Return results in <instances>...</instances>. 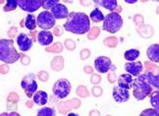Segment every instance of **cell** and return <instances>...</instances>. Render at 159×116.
Instances as JSON below:
<instances>
[{"label":"cell","mask_w":159,"mask_h":116,"mask_svg":"<svg viewBox=\"0 0 159 116\" xmlns=\"http://www.w3.org/2000/svg\"><path fill=\"white\" fill-rule=\"evenodd\" d=\"M64 29L72 34L84 35L90 29V20L83 12H71L64 24Z\"/></svg>","instance_id":"6da1fadb"},{"label":"cell","mask_w":159,"mask_h":116,"mask_svg":"<svg viewBox=\"0 0 159 116\" xmlns=\"http://www.w3.org/2000/svg\"><path fill=\"white\" fill-rule=\"evenodd\" d=\"M153 76V73L148 72L144 74L139 75L136 80L134 81L133 86V95L138 100H143L146 96L151 95L152 86H151V79Z\"/></svg>","instance_id":"7a4b0ae2"},{"label":"cell","mask_w":159,"mask_h":116,"mask_svg":"<svg viewBox=\"0 0 159 116\" xmlns=\"http://www.w3.org/2000/svg\"><path fill=\"white\" fill-rule=\"evenodd\" d=\"M0 59L6 64H13L20 59V54L14 46L13 39L0 40Z\"/></svg>","instance_id":"3957f363"},{"label":"cell","mask_w":159,"mask_h":116,"mask_svg":"<svg viewBox=\"0 0 159 116\" xmlns=\"http://www.w3.org/2000/svg\"><path fill=\"white\" fill-rule=\"evenodd\" d=\"M123 27V18L117 12H111L105 16L103 21V30L110 34H115Z\"/></svg>","instance_id":"277c9868"},{"label":"cell","mask_w":159,"mask_h":116,"mask_svg":"<svg viewBox=\"0 0 159 116\" xmlns=\"http://www.w3.org/2000/svg\"><path fill=\"white\" fill-rule=\"evenodd\" d=\"M54 96L59 100H63L69 95L71 91V84L67 79H59L55 82L52 88Z\"/></svg>","instance_id":"5b68a950"},{"label":"cell","mask_w":159,"mask_h":116,"mask_svg":"<svg viewBox=\"0 0 159 116\" xmlns=\"http://www.w3.org/2000/svg\"><path fill=\"white\" fill-rule=\"evenodd\" d=\"M55 18L49 11H42L41 13L39 14L36 18V24L38 26L43 30H48L52 29L55 26Z\"/></svg>","instance_id":"8992f818"},{"label":"cell","mask_w":159,"mask_h":116,"mask_svg":"<svg viewBox=\"0 0 159 116\" xmlns=\"http://www.w3.org/2000/svg\"><path fill=\"white\" fill-rule=\"evenodd\" d=\"M22 89L25 90L28 97H33L38 90V83L35 81V76L34 74H29L22 79L21 82Z\"/></svg>","instance_id":"52a82bcc"},{"label":"cell","mask_w":159,"mask_h":116,"mask_svg":"<svg viewBox=\"0 0 159 116\" xmlns=\"http://www.w3.org/2000/svg\"><path fill=\"white\" fill-rule=\"evenodd\" d=\"M18 6L23 11L34 13L40 7H42V1H40V0H18Z\"/></svg>","instance_id":"ba28073f"},{"label":"cell","mask_w":159,"mask_h":116,"mask_svg":"<svg viewBox=\"0 0 159 116\" xmlns=\"http://www.w3.org/2000/svg\"><path fill=\"white\" fill-rule=\"evenodd\" d=\"M111 59L107 56H98L94 60V68L97 72L101 73V74L107 73L111 68Z\"/></svg>","instance_id":"9c48e42d"},{"label":"cell","mask_w":159,"mask_h":116,"mask_svg":"<svg viewBox=\"0 0 159 116\" xmlns=\"http://www.w3.org/2000/svg\"><path fill=\"white\" fill-rule=\"evenodd\" d=\"M17 44L19 46V49L21 51L27 52L33 46V39H30L27 34L22 33L18 35V38H17Z\"/></svg>","instance_id":"30bf717a"},{"label":"cell","mask_w":159,"mask_h":116,"mask_svg":"<svg viewBox=\"0 0 159 116\" xmlns=\"http://www.w3.org/2000/svg\"><path fill=\"white\" fill-rule=\"evenodd\" d=\"M113 99L116 102H126L130 100V93L129 90L116 86L113 89Z\"/></svg>","instance_id":"8fae6325"},{"label":"cell","mask_w":159,"mask_h":116,"mask_svg":"<svg viewBox=\"0 0 159 116\" xmlns=\"http://www.w3.org/2000/svg\"><path fill=\"white\" fill-rule=\"evenodd\" d=\"M125 70L128 74L133 77H139L140 73L143 70V65L140 61H134V62H128L125 64Z\"/></svg>","instance_id":"7c38bea8"},{"label":"cell","mask_w":159,"mask_h":116,"mask_svg":"<svg viewBox=\"0 0 159 116\" xmlns=\"http://www.w3.org/2000/svg\"><path fill=\"white\" fill-rule=\"evenodd\" d=\"M51 14L53 15V17L57 20H61V19H65V18H68L69 16V11L68 8L66 7L64 4L58 3L57 5H55L54 7L51 9Z\"/></svg>","instance_id":"4fadbf2b"},{"label":"cell","mask_w":159,"mask_h":116,"mask_svg":"<svg viewBox=\"0 0 159 116\" xmlns=\"http://www.w3.org/2000/svg\"><path fill=\"white\" fill-rule=\"evenodd\" d=\"M36 39H38V42L40 45L46 46L51 44L53 42V35L49 30H40L38 34Z\"/></svg>","instance_id":"5bb4252c"},{"label":"cell","mask_w":159,"mask_h":116,"mask_svg":"<svg viewBox=\"0 0 159 116\" xmlns=\"http://www.w3.org/2000/svg\"><path fill=\"white\" fill-rule=\"evenodd\" d=\"M118 86L126 90H130L134 86V79L130 74H122L118 78Z\"/></svg>","instance_id":"9a60e30c"},{"label":"cell","mask_w":159,"mask_h":116,"mask_svg":"<svg viewBox=\"0 0 159 116\" xmlns=\"http://www.w3.org/2000/svg\"><path fill=\"white\" fill-rule=\"evenodd\" d=\"M146 55L148 59L155 63H159V44H154L150 45L146 50Z\"/></svg>","instance_id":"2e32d148"},{"label":"cell","mask_w":159,"mask_h":116,"mask_svg":"<svg viewBox=\"0 0 159 116\" xmlns=\"http://www.w3.org/2000/svg\"><path fill=\"white\" fill-rule=\"evenodd\" d=\"M34 102L38 105H45L48 101V95L44 90H39L33 96Z\"/></svg>","instance_id":"e0dca14e"},{"label":"cell","mask_w":159,"mask_h":116,"mask_svg":"<svg viewBox=\"0 0 159 116\" xmlns=\"http://www.w3.org/2000/svg\"><path fill=\"white\" fill-rule=\"evenodd\" d=\"M94 4L96 6H101L109 11L115 10L118 6V2L116 0H97V1H94Z\"/></svg>","instance_id":"ac0fdd59"},{"label":"cell","mask_w":159,"mask_h":116,"mask_svg":"<svg viewBox=\"0 0 159 116\" xmlns=\"http://www.w3.org/2000/svg\"><path fill=\"white\" fill-rule=\"evenodd\" d=\"M104 18H105L104 15H103V13L98 8L93 9L89 14V19L93 22H94V23L103 22V21H104Z\"/></svg>","instance_id":"d6986e66"},{"label":"cell","mask_w":159,"mask_h":116,"mask_svg":"<svg viewBox=\"0 0 159 116\" xmlns=\"http://www.w3.org/2000/svg\"><path fill=\"white\" fill-rule=\"evenodd\" d=\"M139 56V49H128L124 53V57L127 61H130V62H134V60H137Z\"/></svg>","instance_id":"ffe728a7"},{"label":"cell","mask_w":159,"mask_h":116,"mask_svg":"<svg viewBox=\"0 0 159 116\" xmlns=\"http://www.w3.org/2000/svg\"><path fill=\"white\" fill-rule=\"evenodd\" d=\"M36 26H38V24H36V19L34 16L29 14L25 19V27L30 30H34Z\"/></svg>","instance_id":"44dd1931"},{"label":"cell","mask_w":159,"mask_h":116,"mask_svg":"<svg viewBox=\"0 0 159 116\" xmlns=\"http://www.w3.org/2000/svg\"><path fill=\"white\" fill-rule=\"evenodd\" d=\"M150 104L159 112V90L153 91L150 95Z\"/></svg>","instance_id":"7402d4cb"},{"label":"cell","mask_w":159,"mask_h":116,"mask_svg":"<svg viewBox=\"0 0 159 116\" xmlns=\"http://www.w3.org/2000/svg\"><path fill=\"white\" fill-rule=\"evenodd\" d=\"M56 112L51 107H43L38 111L36 116H55Z\"/></svg>","instance_id":"603a6c76"},{"label":"cell","mask_w":159,"mask_h":116,"mask_svg":"<svg viewBox=\"0 0 159 116\" xmlns=\"http://www.w3.org/2000/svg\"><path fill=\"white\" fill-rule=\"evenodd\" d=\"M59 3V0H43L42 1V7L47 11L48 9H52L55 5H57Z\"/></svg>","instance_id":"cb8c5ba5"},{"label":"cell","mask_w":159,"mask_h":116,"mask_svg":"<svg viewBox=\"0 0 159 116\" xmlns=\"http://www.w3.org/2000/svg\"><path fill=\"white\" fill-rule=\"evenodd\" d=\"M17 6H18V1H16V0H9V1L6 2L4 6V11L6 12L13 11L17 8Z\"/></svg>","instance_id":"d4e9b609"},{"label":"cell","mask_w":159,"mask_h":116,"mask_svg":"<svg viewBox=\"0 0 159 116\" xmlns=\"http://www.w3.org/2000/svg\"><path fill=\"white\" fill-rule=\"evenodd\" d=\"M139 116H159V112L154 108H146L140 112Z\"/></svg>","instance_id":"484cf974"},{"label":"cell","mask_w":159,"mask_h":116,"mask_svg":"<svg viewBox=\"0 0 159 116\" xmlns=\"http://www.w3.org/2000/svg\"><path fill=\"white\" fill-rule=\"evenodd\" d=\"M151 86L159 90V74L152 76V79H151Z\"/></svg>","instance_id":"4316f807"},{"label":"cell","mask_w":159,"mask_h":116,"mask_svg":"<svg viewBox=\"0 0 159 116\" xmlns=\"http://www.w3.org/2000/svg\"><path fill=\"white\" fill-rule=\"evenodd\" d=\"M1 116H20V114L17 112H10V113H2Z\"/></svg>","instance_id":"83f0119b"},{"label":"cell","mask_w":159,"mask_h":116,"mask_svg":"<svg viewBox=\"0 0 159 116\" xmlns=\"http://www.w3.org/2000/svg\"><path fill=\"white\" fill-rule=\"evenodd\" d=\"M126 3H136L137 0H125Z\"/></svg>","instance_id":"f1b7e54d"},{"label":"cell","mask_w":159,"mask_h":116,"mask_svg":"<svg viewBox=\"0 0 159 116\" xmlns=\"http://www.w3.org/2000/svg\"><path fill=\"white\" fill-rule=\"evenodd\" d=\"M67 116H79V115H78L77 113H73V112H70V113H69L68 115H67Z\"/></svg>","instance_id":"f546056e"}]
</instances>
